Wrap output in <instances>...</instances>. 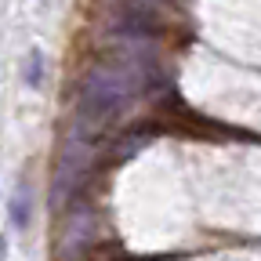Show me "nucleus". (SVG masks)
<instances>
[{"instance_id": "nucleus-3", "label": "nucleus", "mask_w": 261, "mask_h": 261, "mask_svg": "<svg viewBox=\"0 0 261 261\" xmlns=\"http://www.w3.org/2000/svg\"><path fill=\"white\" fill-rule=\"evenodd\" d=\"M94 240V218L87 203H76L69 214H65L62 225V240H58V261H84Z\"/></svg>"}, {"instance_id": "nucleus-4", "label": "nucleus", "mask_w": 261, "mask_h": 261, "mask_svg": "<svg viewBox=\"0 0 261 261\" xmlns=\"http://www.w3.org/2000/svg\"><path fill=\"white\" fill-rule=\"evenodd\" d=\"M8 214H11V225H15V228H25V225H29V218H33V203H29V189H25V185L15 189Z\"/></svg>"}, {"instance_id": "nucleus-1", "label": "nucleus", "mask_w": 261, "mask_h": 261, "mask_svg": "<svg viewBox=\"0 0 261 261\" xmlns=\"http://www.w3.org/2000/svg\"><path fill=\"white\" fill-rule=\"evenodd\" d=\"M138 73L123 69V65H94L80 84V102H76V130L84 135H98L106 123H113L130 94L138 91Z\"/></svg>"}, {"instance_id": "nucleus-2", "label": "nucleus", "mask_w": 261, "mask_h": 261, "mask_svg": "<svg viewBox=\"0 0 261 261\" xmlns=\"http://www.w3.org/2000/svg\"><path fill=\"white\" fill-rule=\"evenodd\" d=\"M91 156H94V138L84 135V130H69V138L62 142V152H58V167H55V181H51V196H55V203H69L84 174L91 171Z\"/></svg>"}, {"instance_id": "nucleus-5", "label": "nucleus", "mask_w": 261, "mask_h": 261, "mask_svg": "<svg viewBox=\"0 0 261 261\" xmlns=\"http://www.w3.org/2000/svg\"><path fill=\"white\" fill-rule=\"evenodd\" d=\"M22 80H25L29 87H40V84H44V51H40V47H33V51L25 55Z\"/></svg>"}]
</instances>
